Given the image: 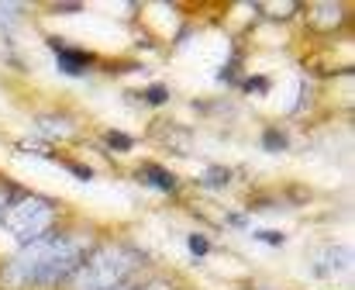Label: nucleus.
Wrapping results in <instances>:
<instances>
[{
	"mask_svg": "<svg viewBox=\"0 0 355 290\" xmlns=\"http://www.w3.org/2000/svg\"><path fill=\"white\" fill-rule=\"evenodd\" d=\"M138 263V253L128 246H101L83 259V266L66 284L73 290H114L128 277H135Z\"/></svg>",
	"mask_w": 355,
	"mask_h": 290,
	"instance_id": "1",
	"label": "nucleus"
},
{
	"mask_svg": "<svg viewBox=\"0 0 355 290\" xmlns=\"http://www.w3.org/2000/svg\"><path fill=\"white\" fill-rule=\"evenodd\" d=\"M55 214H59L55 201L24 190V194L10 204V211L3 214V228H7V232L14 235V242L24 249V246L45 239L49 232H55Z\"/></svg>",
	"mask_w": 355,
	"mask_h": 290,
	"instance_id": "2",
	"label": "nucleus"
},
{
	"mask_svg": "<svg viewBox=\"0 0 355 290\" xmlns=\"http://www.w3.org/2000/svg\"><path fill=\"white\" fill-rule=\"evenodd\" d=\"M52 52H55V62H59V69H66V73H83L90 62H94V56L90 52H83V49H73V45H66V42H52Z\"/></svg>",
	"mask_w": 355,
	"mask_h": 290,
	"instance_id": "3",
	"label": "nucleus"
},
{
	"mask_svg": "<svg viewBox=\"0 0 355 290\" xmlns=\"http://www.w3.org/2000/svg\"><path fill=\"white\" fill-rule=\"evenodd\" d=\"M138 180H145V183L159 187L162 194H176V180H173L166 169H159V166H145V169H138Z\"/></svg>",
	"mask_w": 355,
	"mask_h": 290,
	"instance_id": "4",
	"label": "nucleus"
},
{
	"mask_svg": "<svg viewBox=\"0 0 355 290\" xmlns=\"http://www.w3.org/2000/svg\"><path fill=\"white\" fill-rule=\"evenodd\" d=\"M21 194H24V190H21L17 183H10V180H3V176H0V225H3V214L10 211V204H14Z\"/></svg>",
	"mask_w": 355,
	"mask_h": 290,
	"instance_id": "5",
	"label": "nucleus"
},
{
	"mask_svg": "<svg viewBox=\"0 0 355 290\" xmlns=\"http://www.w3.org/2000/svg\"><path fill=\"white\" fill-rule=\"evenodd\" d=\"M187 246H190V253H193V256H207V253H211L207 235H190V239H187Z\"/></svg>",
	"mask_w": 355,
	"mask_h": 290,
	"instance_id": "6",
	"label": "nucleus"
},
{
	"mask_svg": "<svg viewBox=\"0 0 355 290\" xmlns=\"http://www.w3.org/2000/svg\"><path fill=\"white\" fill-rule=\"evenodd\" d=\"M200 183H204V187H218V183H228V169H207V173L200 176Z\"/></svg>",
	"mask_w": 355,
	"mask_h": 290,
	"instance_id": "7",
	"label": "nucleus"
},
{
	"mask_svg": "<svg viewBox=\"0 0 355 290\" xmlns=\"http://www.w3.org/2000/svg\"><path fill=\"white\" fill-rule=\"evenodd\" d=\"M107 145H114V148H131L135 142H131L124 132H111V135H107Z\"/></svg>",
	"mask_w": 355,
	"mask_h": 290,
	"instance_id": "8",
	"label": "nucleus"
},
{
	"mask_svg": "<svg viewBox=\"0 0 355 290\" xmlns=\"http://www.w3.org/2000/svg\"><path fill=\"white\" fill-rule=\"evenodd\" d=\"M135 290H173V284H169V280H159V277H155V280H145V284H138Z\"/></svg>",
	"mask_w": 355,
	"mask_h": 290,
	"instance_id": "9",
	"label": "nucleus"
},
{
	"mask_svg": "<svg viewBox=\"0 0 355 290\" xmlns=\"http://www.w3.org/2000/svg\"><path fill=\"white\" fill-rule=\"evenodd\" d=\"M259 239H266V242H272V246H279V242H283V235H276V232H262Z\"/></svg>",
	"mask_w": 355,
	"mask_h": 290,
	"instance_id": "10",
	"label": "nucleus"
}]
</instances>
